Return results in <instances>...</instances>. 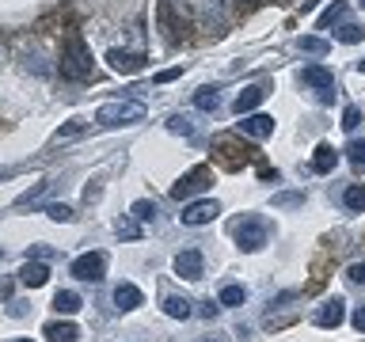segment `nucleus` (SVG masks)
<instances>
[{
	"mask_svg": "<svg viewBox=\"0 0 365 342\" xmlns=\"http://www.w3.org/2000/svg\"><path fill=\"white\" fill-rule=\"evenodd\" d=\"M240 133H247V137H255V141H262V137H270L274 133V118L270 114H244L240 118Z\"/></svg>",
	"mask_w": 365,
	"mask_h": 342,
	"instance_id": "obj_9",
	"label": "nucleus"
},
{
	"mask_svg": "<svg viewBox=\"0 0 365 342\" xmlns=\"http://www.w3.org/2000/svg\"><path fill=\"white\" fill-rule=\"evenodd\" d=\"M262 99H267V88L251 84V88H244V91H240V95H236V103H232V110L240 114V118H244V114H251V110H255V107H259Z\"/></svg>",
	"mask_w": 365,
	"mask_h": 342,
	"instance_id": "obj_14",
	"label": "nucleus"
},
{
	"mask_svg": "<svg viewBox=\"0 0 365 342\" xmlns=\"http://www.w3.org/2000/svg\"><path fill=\"white\" fill-rule=\"evenodd\" d=\"M358 4H361V8H365V0H358Z\"/></svg>",
	"mask_w": 365,
	"mask_h": 342,
	"instance_id": "obj_38",
	"label": "nucleus"
},
{
	"mask_svg": "<svg viewBox=\"0 0 365 342\" xmlns=\"http://www.w3.org/2000/svg\"><path fill=\"white\" fill-rule=\"evenodd\" d=\"M168 130H171V133H182V137H190V133H194V125H190V118H187V114H171V118H168Z\"/></svg>",
	"mask_w": 365,
	"mask_h": 342,
	"instance_id": "obj_27",
	"label": "nucleus"
},
{
	"mask_svg": "<svg viewBox=\"0 0 365 342\" xmlns=\"http://www.w3.org/2000/svg\"><path fill=\"white\" fill-rule=\"evenodd\" d=\"M46 217H50V221H61V224H68V221H76L73 205H65V202H50V205H46Z\"/></svg>",
	"mask_w": 365,
	"mask_h": 342,
	"instance_id": "obj_23",
	"label": "nucleus"
},
{
	"mask_svg": "<svg viewBox=\"0 0 365 342\" xmlns=\"http://www.w3.org/2000/svg\"><path fill=\"white\" fill-rule=\"evenodd\" d=\"M118 236H122V239H137V236H141V228L130 224V221H118Z\"/></svg>",
	"mask_w": 365,
	"mask_h": 342,
	"instance_id": "obj_33",
	"label": "nucleus"
},
{
	"mask_svg": "<svg viewBox=\"0 0 365 342\" xmlns=\"http://www.w3.org/2000/svg\"><path fill=\"white\" fill-rule=\"evenodd\" d=\"M346 278H350L354 285H365V262H354V266L346 270Z\"/></svg>",
	"mask_w": 365,
	"mask_h": 342,
	"instance_id": "obj_32",
	"label": "nucleus"
},
{
	"mask_svg": "<svg viewBox=\"0 0 365 342\" xmlns=\"http://www.w3.org/2000/svg\"><path fill=\"white\" fill-rule=\"evenodd\" d=\"M346 156H350V164L358 167V171H365V141H350L346 145Z\"/></svg>",
	"mask_w": 365,
	"mask_h": 342,
	"instance_id": "obj_28",
	"label": "nucleus"
},
{
	"mask_svg": "<svg viewBox=\"0 0 365 342\" xmlns=\"http://www.w3.org/2000/svg\"><path fill=\"white\" fill-rule=\"evenodd\" d=\"M84 133V118H73V122H65L61 130L53 133V141H68V137H80Z\"/></svg>",
	"mask_w": 365,
	"mask_h": 342,
	"instance_id": "obj_25",
	"label": "nucleus"
},
{
	"mask_svg": "<svg viewBox=\"0 0 365 342\" xmlns=\"http://www.w3.org/2000/svg\"><path fill=\"white\" fill-rule=\"evenodd\" d=\"M194 107L205 110V114H217V110H221V91H217V88H198V95H194Z\"/></svg>",
	"mask_w": 365,
	"mask_h": 342,
	"instance_id": "obj_17",
	"label": "nucleus"
},
{
	"mask_svg": "<svg viewBox=\"0 0 365 342\" xmlns=\"http://www.w3.org/2000/svg\"><path fill=\"white\" fill-rule=\"evenodd\" d=\"M61 73L68 80H88L91 76V53L80 34H68L65 38V50H61Z\"/></svg>",
	"mask_w": 365,
	"mask_h": 342,
	"instance_id": "obj_2",
	"label": "nucleus"
},
{
	"mask_svg": "<svg viewBox=\"0 0 365 342\" xmlns=\"http://www.w3.org/2000/svg\"><path fill=\"white\" fill-rule=\"evenodd\" d=\"M297 50L324 57V53H327V38H319V34H301V38H297Z\"/></svg>",
	"mask_w": 365,
	"mask_h": 342,
	"instance_id": "obj_20",
	"label": "nucleus"
},
{
	"mask_svg": "<svg viewBox=\"0 0 365 342\" xmlns=\"http://www.w3.org/2000/svg\"><path fill=\"white\" fill-rule=\"evenodd\" d=\"M107 65L114 68V73H141L145 57L141 53H130V50H110L107 53Z\"/></svg>",
	"mask_w": 365,
	"mask_h": 342,
	"instance_id": "obj_10",
	"label": "nucleus"
},
{
	"mask_svg": "<svg viewBox=\"0 0 365 342\" xmlns=\"http://www.w3.org/2000/svg\"><path fill=\"white\" fill-rule=\"evenodd\" d=\"M301 84L324 91V88H335V73H331L327 65H304L301 68Z\"/></svg>",
	"mask_w": 365,
	"mask_h": 342,
	"instance_id": "obj_11",
	"label": "nucleus"
},
{
	"mask_svg": "<svg viewBox=\"0 0 365 342\" xmlns=\"http://www.w3.org/2000/svg\"><path fill=\"white\" fill-rule=\"evenodd\" d=\"M133 217L137 221H156V202H133Z\"/></svg>",
	"mask_w": 365,
	"mask_h": 342,
	"instance_id": "obj_29",
	"label": "nucleus"
},
{
	"mask_svg": "<svg viewBox=\"0 0 365 342\" xmlns=\"http://www.w3.org/2000/svg\"><path fill=\"white\" fill-rule=\"evenodd\" d=\"M358 73H365V57H361V61H358Z\"/></svg>",
	"mask_w": 365,
	"mask_h": 342,
	"instance_id": "obj_37",
	"label": "nucleus"
},
{
	"mask_svg": "<svg viewBox=\"0 0 365 342\" xmlns=\"http://www.w3.org/2000/svg\"><path fill=\"white\" fill-rule=\"evenodd\" d=\"M346 19V4L342 0H335V4H327L324 11H319V19H316V31H327V27H335V23Z\"/></svg>",
	"mask_w": 365,
	"mask_h": 342,
	"instance_id": "obj_16",
	"label": "nucleus"
},
{
	"mask_svg": "<svg viewBox=\"0 0 365 342\" xmlns=\"http://www.w3.org/2000/svg\"><path fill=\"white\" fill-rule=\"evenodd\" d=\"M19 342H31V338H19Z\"/></svg>",
	"mask_w": 365,
	"mask_h": 342,
	"instance_id": "obj_39",
	"label": "nucleus"
},
{
	"mask_svg": "<svg viewBox=\"0 0 365 342\" xmlns=\"http://www.w3.org/2000/svg\"><path fill=\"white\" fill-rule=\"evenodd\" d=\"M179 68H164V73H156V84H168V80H175Z\"/></svg>",
	"mask_w": 365,
	"mask_h": 342,
	"instance_id": "obj_35",
	"label": "nucleus"
},
{
	"mask_svg": "<svg viewBox=\"0 0 365 342\" xmlns=\"http://www.w3.org/2000/svg\"><path fill=\"white\" fill-rule=\"evenodd\" d=\"M205 342H210V338H205Z\"/></svg>",
	"mask_w": 365,
	"mask_h": 342,
	"instance_id": "obj_40",
	"label": "nucleus"
},
{
	"mask_svg": "<svg viewBox=\"0 0 365 342\" xmlns=\"http://www.w3.org/2000/svg\"><path fill=\"white\" fill-rule=\"evenodd\" d=\"M350 323H354V327H358V331H365V308H358V312H354V316H350Z\"/></svg>",
	"mask_w": 365,
	"mask_h": 342,
	"instance_id": "obj_36",
	"label": "nucleus"
},
{
	"mask_svg": "<svg viewBox=\"0 0 365 342\" xmlns=\"http://www.w3.org/2000/svg\"><path fill=\"white\" fill-rule=\"evenodd\" d=\"M50 281V266L46 262H23V270H19V285H27V289H42V285Z\"/></svg>",
	"mask_w": 365,
	"mask_h": 342,
	"instance_id": "obj_12",
	"label": "nucleus"
},
{
	"mask_svg": "<svg viewBox=\"0 0 365 342\" xmlns=\"http://www.w3.org/2000/svg\"><path fill=\"white\" fill-rule=\"evenodd\" d=\"M53 308H57V312H65V316H73V312H80V296L73 289H61L53 296Z\"/></svg>",
	"mask_w": 365,
	"mask_h": 342,
	"instance_id": "obj_22",
	"label": "nucleus"
},
{
	"mask_svg": "<svg viewBox=\"0 0 365 342\" xmlns=\"http://www.w3.org/2000/svg\"><path fill=\"white\" fill-rule=\"evenodd\" d=\"M361 38H365V27H358V23H342V27H339V42L358 46Z\"/></svg>",
	"mask_w": 365,
	"mask_h": 342,
	"instance_id": "obj_24",
	"label": "nucleus"
},
{
	"mask_svg": "<svg viewBox=\"0 0 365 342\" xmlns=\"http://www.w3.org/2000/svg\"><path fill=\"white\" fill-rule=\"evenodd\" d=\"M342 202H346V209H365V187H346Z\"/></svg>",
	"mask_w": 365,
	"mask_h": 342,
	"instance_id": "obj_26",
	"label": "nucleus"
},
{
	"mask_svg": "<svg viewBox=\"0 0 365 342\" xmlns=\"http://www.w3.org/2000/svg\"><path fill=\"white\" fill-rule=\"evenodd\" d=\"M244 301H247V289H244V285H225V289L217 293V304H221V308H240Z\"/></svg>",
	"mask_w": 365,
	"mask_h": 342,
	"instance_id": "obj_19",
	"label": "nucleus"
},
{
	"mask_svg": "<svg viewBox=\"0 0 365 342\" xmlns=\"http://www.w3.org/2000/svg\"><path fill=\"white\" fill-rule=\"evenodd\" d=\"M46 342H76L80 338V327L68 323V319H57V323H46Z\"/></svg>",
	"mask_w": 365,
	"mask_h": 342,
	"instance_id": "obj_15",
	"label": "nucleus"
},
{
	"mask_svg": "<svg viewBox=\"0 0 365 342\" xmlns=\"http://www.w3.org/2000/svg\"><path fill=\"white\" fill-rule=\"evenodd\" d=\"M205 187H210V171L198 167V171L182 175V179L175 182V187H171V198H175V202H187V198H194V194H202Z\"/></svg>",
	"mask_w": 365,
	"mask_h": 342,
	"instance_id": "obj_6",
	"label": "nucleus"
},
{
	"mask_svg": "<svg viewBox=\"0 0 365 342\" xmlns=\"http://www.w3.org/2000/svg\"><path fill=\"white\" fill-rule=\"evenodd\" d=\"M304 198L301 194H278V198H274V205H301Z\"/></svg>",
	"mask_w": 365,
	"mask_h": 342,
	"instance_id": "obj_34",
	"label": "nucleus"
},
{
	"mask_svg": "<svg viewBox=\"0 0 365 342\" xmlns=\"http://www.w3.org/2000/svg\"><path fill=\"white\" fill-rule=\"evenodd\" d=\"M202 270H205V259H202V251H179L175 255V274L179 278H187V281H198L202 278Z\"/></svg>",
	"mask_w": 365,
	"mask_h": 342,
	"instance_id": "obj_8",
	"label": "nucleus"
},
{
	"mask_svg": "<svg viewBox=\"0 0 365 342\" xmlns=\"http://www.w3.org/2000/svg\"><path fill=\"white\" fill-rule=\"evenodd\" d=\"M103 270H107V259H103L99 251L73 259V266H68V274H73V278H80V281H103Z\"/></svg>",
	"mask_w": 365,
	"mask_h": 342,
	"instance_id": "obj_5",
	"label": "nucleus"
},
{
	"mask_svg": "<svg viewBox=\"0 0 365 342\" xmlns=\"http://www.w3.org/2000/svg\"><path fill=\"white\" fill-rule=\"evenodd\" d=\"M141 304H145V296H141L137 285L122 281L118 289H114V308H118V312H133V308H141Z\"/></svg>",
	"mask_w": 365,
	"mask_h": 342,
	"instance_id": "obj_13",
	"label": "nucleus"
},
{
	"mask_svg": "<svg viewBox=\"0 0 365 342\" xmlns=\"http://www.w3.org/2000/svg\"><path fill=\"white\" fill-rule=\"evenodd\" d=\"M335 160H339L335 148H331V145H319V148H316V156H312V171L327 175V171H335Z\"/></svg>",
	"mask_w": 365,
	"mask_h": 342,
	"instance_id": "obj_18",
	"label": "nucleus"
},
{
	"mask_svg": "<svg viewBox=\"0 0 365 342\" xmlns=\"http://www.w3.org/2000/svg\"><path fill=\"white\" fill-rule=\"evenodd\" d=\"M232 236H236V244L244 247V251H259L262 244H267L270 228H267V221H262V217H244V221L232 224Z\"/></svg>",
	"mask_w": 365,
	"mask_h": 342,
	"instance_id": "obj_3",
	"label": "nucleus"
},
{
	"mask_svg": "<svg viewBox=\"0 0 365 342\" xmlns=\"http://www.w3.org/2000/svg\"><path fill=\"white\" fill-rule=\"evenodd\" d=\"M316 327H339L342 319H346V301H342V296H327L324 304L316 308Z\"/></svg>",
	"mask_w": 365,
	"mask_h": 342,
	"instance_id": "obj_7",
	"label": "nucleus"
},
{
	"mask_svg": "<svg viewBox=\"0 0 365 342\" xmlns=\"http://www.w3.org/2000/svg\"><path fill=\"white\" fill-rule=\"evenodd\" d=\"M217 213H221V202L202 198V202H187V205H182L179 221H182V224H190V228H198V224H210Z\"/></svg>",
	"mask_w": 365,
	"mask_h": 342,
	"instance_id": "obj_4",
	"label": "nucleus"
},
{
	"mask_svg": "<svg viewBox=\"0 0 365 342\" xmlns=\"http://www.w3.org/2000/svg\"><path fill=\"white\" fill-rule=\"evenodd\" d=\"M358 125H361V110L346 107V110H342V130H358Z\"/></svg>",
	"mask_w": 365,
	"mask_h": 342,
	"instance_id": "obj_31",
	"label": "nucleus"
},
{
	"mask_svg": "<svg viewBox=\"0 0 365 342\" xmlns=\"http://www.w3.org/2000/svg\"><path fill=\"white\" fill-rule=\"evenodd\" d=\"M46 187H50V182H38V187H31L27 194H19V198H16V205H31V202H38L42 194H46Z\"/></svg>",
	"mask_w": 365,
	"mask_h": 342,
	"instance_id": "obj_30",
	"label": "nucleus"
},
{
	"mask_svg": "<svg viewBox=\"0 0 365 342\" xmlns=\"http://www.w3.org/2000/svg\"><path fill=\"white\" fill-rule=\"evenodd\" d=\"M164 312H168L171 319H190L194 308H190L187 296H168V301H164Z\"/></svg>",
	"mask_w": 365,
	"mask_h": 342,
	"instance_id": "obj_21",
	"label": "nucleus"
},
{
	"mask_svg": "<svg viewBox=\"0 0 365 342\" xmlns=\"http://www.w3.org/2000/svg\"><path fill=\"white\" fill-rule=\"evenodd\" d=\"M145 118V103H133V99H118V103H103L96 110V122L103 130H118V125H137Z\"/></svg>",
	"mask_w": 365,
	"mask_h": 342,
	"instance_id": "obj_1",
	"label": "nucleus"
}]
</instances>
